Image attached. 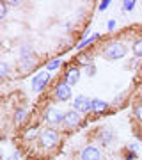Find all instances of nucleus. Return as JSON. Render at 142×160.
Wrapping results in <instances>:
<instances>
[{"mask_svg": "<svg viewBox=\"0 0 142 160\" xmlns=\"http://www.w3.org/2000/svg\"><path fill=\"white\" fill-rule=\"evenodd\" d=\"M103 55L107 59H110V61H117V59L126 55V46L123 43H119V41H114V43H110V45H107L103 48Z\"/></svg>", "mask_w": 142, "mask_h": 160, "instance_id": "nucleus-1", "label": "nucleus"}, {"mask_svg": "<svg viewBox=\"0 0 142 160\" xmlns=\"http://www.w3.org/2000/svg\"><path fill=\"white\" fill-rule=\"evenodd\" d=\"M59 142V132L53 128H43L39 132V144L43 148H53Z\"/></svg>", "mask_w": 142, "mask_h": 160, "instance_id": "nucleus-2", "label": "nucleus"}, {"mask_svg": "<svg viewBox=\"0 0 142 160\" xmlns=\"http://www.w3.org/2000/svg\"><path fill=\"white\" fill-rule=\"evenodd\" d=\"M73 107L76 112H89V110H92V100L84 96V94H80V96L75 98Z\"/></svg>", "mask_w": 142, "mask_h": 160, "instance_id": "nucleus-3", "label": "nucleus"}, {"mask_svg": "<svg viewBox=\"0 0 142 160\" xmlns=\"http://www.w3.org/2000/svg\"><path fill=\"white\" fill-rule=\"evenodd\" d=\"M45 118H46V121H48L50 125H59V123L64 121V114L59 109H55V107H50V109L46 110Z\"/></svg>", "mask_w": 142, "mask_h": 160, "instance_id": "nucleus-4", "label": "nucleus"}, {"mask_svg": "<svg viewBox=\"0 0 142 160\" xmlns=\"http://www.w3.org/2000/svg\"><path fill=\"white\" fill-rule=\"evenodd\" d=\"M55 98L59 100V102H66V100H69V98H71V86H68L66 82L59 84V86L55 87Z\"/></svg>", "mask_w": 142, "mask_h": 160, "instance_id": "nucleus-5", "label": "nucleus"}, {"mask_svg": "<svg viewBox=\"0 0 142 160\" xmlns=\"http://www.w3.org/2000/svg\"><path fill=\"white\" fill-rule=\"evenodd\" d=\"M80 160H101V153H100V149L94 148V146H87L85 149H82Z\"/></svg>", "mask_w": 142, "mask_h": 160, "instance_id": "nucleus-6", "label": "nucleus"}, {"mask_svg": "<svg viewBox=\"0 0 142 160\" xmlns=\"http://www.w3.org/2000/svg\"><path fill=\"white\" fill-rule=\"evenodd\" d=\"M48 78H50V77H48V73L39 71V73L32 78V89H34V91H43V87L48 84Z\"/></svg>", "mask_w": 142, "mask_h": 160, "instance_id": "nucleus-7", "label": "nucleus"}, {"mask_svg": "<svg viewBox=\"0 0 142 160\" xmlns=\"http://www.w3.org/2000/svg\"><path fill=\"white\" fill-rule=\"evenodd\" d=\"M62 123L68 126V128H75V126H78V123H80V114L76 110H68V112L64 114Z\"/></svg>", "mask_w": 142, "mask_h": 160, "instance_id": "nucleus-8", "label": "nucleus"}, {"mask_svg": "<svg viewBox=\"0 0 142 160\" xmlns=\"http://www.w3.org/2000/svg\"><path fill=\"white\" fill-rule=\"evenodd\" d=\"M78 78H80L78 68H69L68 73H66V84H68V86H75V84L78 82Z\"/></svg>", "mask_w": 142, "mask_h": 160, "instance_id": "nucleus-9", "label": "nucleus"}, {"mask_svg": "<svg viewBox=\"0 0 142 160\" xmlns=\"http://www.w3.org/2000/svg\"><path fill=\"white\" fill-rule=\"evenodd\" d=\"M108 107L107 102H103V100H92V112H96V114H100V112H105Z\"/></svg>", "mask_w": 142, "mask_h": 160, "instance_id": "nucleus-10", "label": "nucleus"}, {"mask_svg": "<svg viewBox=\"0 0 142 160\" xmlns=\"http://www.w3.org/2000/svg\"><path fill=\"white\" fill-rule=\"evenodd\" d=\"M131 50H133V53H135L137 57H142V38L133 43V48Z\"/></svg>", "mask_w": 142, "mask_h": 160, "instance_id": "nucleus-11", "label": "nucleus"}, {"mask_svg": "<svg viewBox=\"0 0 142 160\" xmlns=\"http://www.w3.org/2000/svg\"><path fill=\"white\" fill-rule=\"evenodd\" d=\"M7 73H9V66L6 62H0V78L7 77Z\"/></svg>", "mask_w": 142, "mask_h": 160, "instance_id": "nucleus-12", "label": "nucleus"}, {"mask_svg": "<svg viewBox=\"0 0 142 160\" xmlns=\"http://www.w3.org/2000/svg\"><path fill=\"white\" fill-rule=\"evenodd\" d=\"M23 118H25V110H23V109L16 110V114H14V121H18V123H22V121H23Z\"/></svg>", "mask_w": 142, "mask_h": 160, "instance_id": "nucleus-13", "label": "nucleus"}, {"mask_svg": "<svg viewBox=\"0 0 142 160\" xmlns=\"http://www.w3.org/2000/svg\"><path fill=\"white\" fill-rule=\"evenodd\" d=\"M133 112H135L137 119L142 121V103H139V105H135V109H133Z\"/></svg>", "mask_w": 142, "mask_h": 160, "instance_id": "nucleus-14", "label": "nucleus"}, {"mask_svg": "<svg viewBox=\"0 0 142 160\" xmlns=\"http://www.w3.org/2000/svg\"><path fill=\"white\" fill-rule=\"evenodd\" d=\"M133 6H135V0H126V2H123L125 11H131V9H133Z\"/></svg>", "mask_w": 142, "mask_h": 160, "instance_id": "nucleus-15", "label": "nucleus"}, {"mask_svg": "<svg viewBox=\"0 0 142 160\" xmlns=\"http://www.w3.org/2000/svg\"><path fill=\"white\" fill-rule=\"evenodd\" d=\"M96 38H98V34H94V36H91V38H87V39H84V41H82V43L78 45V48H84L85 45H89V43H92V41L96 39Z\"/></svg>", "mask_w": 142, "mask_h": 160, "instance_id": "nucleus-16", "label": "nucleus"}, {"mask_svg": "<svg viewBox=\"0 0 142 160\" xmlns=\"http://www.w3.org/2000/svg\"><path fill=\"white\" fill-rule=\"evenodd\" d=\"M59 64H61V61H59V59H53V61H50V62L46 64V68L48 69H55V68H59Z\"/></svg>", "mask_w": 142, "mask_h": 160, "instance_id": "nucleus-17", "label": "nucleus"}, {"mask_svg": "<svg viewBox=\"0 0 142 160\" xmlns=\"http://www.w3.org/2000/svg\"><path fill=\"white\" fill-rule=\"evenodd\" d=\"M7 12V4L6 2H0V18H4Z\"/></svg>", "mask_w": 142, "mask_h": 160, "instance_id": "nucleus-18", "label": "nucleus"}, {"mask_svg": "<svg viewBox=\"0 0 142 160\" xmlns=\"http://www.w3.org/2000/svg\"><path fill=\"white\" fill-rule=\"evenodd\" d=\"M34 133H37V130H36V128H30V130H27V133H25V137H27L28 141H30V139H34V137H36Z\"/></svg>", "mask_w": 142, "mask_h": 160, "instance_id": "nucleus-19", "label": "nucleus"}, {"mask_svg": "<svg viewBox=\"0 0 142 160\" xmlns=\"http://www.w3.org/2000/svg\"><path fill=\"white\" fill-rule=\"evenodd\" d=\"M108 6H110V0H103L101 4H100V11H105Z\"/></svg>", "mask_w": 142, "mask_h": 160, "instance_id": "nucleus-20", "label": "nucleus"}, {"mask_svg": "<svg viewBox=\"0 0 142 160\" xmlns=\"http://www.w3.org/2000/svg\"><path fill=\"white\" fill-rule=\"evenodd\" d=\"M7 160H20V153H14V155H11Z\"/></svg>", "mask_w": 142, "mask_h": 160, "instance_id": "nucleus-21", "label": "nucleus"}, {"mask_svg": "<svg viewBox=\"0 0 142 160\" xmlns=\"http://www.w3.org/2000/svg\"><path fill=\"white\" fill-rule=\"evenodd\" d=\"M107 27H108V30H112L114 27H115V22H114V20H112V22H108V25H107Z\"/></svg>", "mask_w": 142, "mask_h": 160, "instance_id": "nucleus-22", "label": "nucleus"}]
</instances>
